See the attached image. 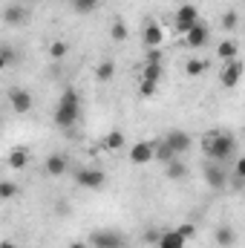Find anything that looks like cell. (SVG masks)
I'll return each instance as SVG.
<instances>
[{"label": "cell", "instance_id": "1", "mask_svg": "<svg viewBox=\"0 0 245 248\" xmlns=\"http://www.w3.org/2000/svg\"><path fill=\"white\" fill-rule=\"evenodd\" d=\"M202 150H205V156L211 159V162H231L234 156H237V136H231V133H222V130H216V133H208L205 139H202Z\"/></svg>", "mask_w": 245, "mask_h": 248}, {"label": "cell", "instance_id": "2", "mask_svg": "<svg viewBox=\"0 0 245 248\" xmlns=\"http://www.w3.org/2000/svg\"><path fill=\"white\" fill-rule=\"evenodd\" d=\"M78 119H81V95L72 87H66L61 93V98H58V104H55V124L61 130H66V127H72Z\"/></svg>", "mask_w": 245, "mask_h": 248}, {"label": "cell", "instance_id": "3", "mask_svg": "<svg viewBox=\"0 0 245 248\" xmlns=\"http://www.w3.org/2000/svg\"><path fill=\"white\" fill-rule=\"evenodd\" d=\"M104 182H107V176H104V170H98V168H78V170H75V185L78 187L98 190V187H104Z\"/></svg>", "mask_w": 245, "mask_h": 248}, {"label": "cell", "instance_id": "4", "mask_svg": "<svg viewBox=\"0 0 245 248\" xmlns=\"http://www.w3.org/2000/svg\"><path fill=\"white\" fill-rule=\"evenodd\" d=\"M196 23H199V9H196L193 3H184V6L176 9V29H179L182 35H187Z\"/></svg>", "mask_w": 245, "mask_h": 248}, {"label": "cell", "instance_id": "5", "mask_svg": "<svg viewBox=\"0 0 245 248\" xmlns=\"http://www.w3.org/2000/svg\"><path fill=\"white\" fill-rule=\"evenodd\" d=\"M202 176H205L208 187H214V190H222V187L228 185V173H225V168L219 162H208L205 170H202Z\"/></svg>", "mask_w": 245, "mask_h": 248}, {"label": "cell", "instance_id": "6", "mask_svg": "<svg viewBox=\"0 0 245 248\" xmlns=\"http://www.w3.org/2000/svg\"><path fill=\"white\" fill-rule=\"evenodd\" d=\"M9 101H12V110H15V113H20V116H23V113H29V110H32V104H35V101H32V93H29V90H23V87H12V90H9Z\"/></svg>", "mask_w": 245, "mask_h": 248}, {"label": "cell", "instance_id": "7", "mask_svg": "<svg viewBox=\"0 0 245 248\" xmlns=\"http://www.w3.org/2000/svg\"><path fill=\"white\" fill-rule=\"evenodd\" d=\"M156 159V141H138L130 147V162L133 165H147Z\"/></svg>", "mask_w": 245, "mask_h": 248}, {"label": "cell", "instance_id": "8", "mask_svg": "<svg viewBox=\"0 0 245 248\" xmlns=\"http://www.w3.org/2000/svg\"><path fill=\"white\" fill-rule=\"evenodd\" d=\"M141 41L147 44V49H162V44H165V29H162V23L150 20V23L144 26V32H141Z\"/></svg>", "mask_w": 245, "mask_h": 248}, {"label": "cell", "instance_id": "9", "mask_svg": "<svg viewBox=\"0 0 245 248\" xmlns=\"http://www.w3.org/2000/svg\"><path fill=\"white\" fill-rule=\"evenodd\" d=\"M208 41H211V29H208V23H202V20L184 35V44H187L190 49H199V46H205Z\"/></svg>", "mask_w": 245, "mask_h": 248}, {"label": "cell", "instance_id": "10", "mask_svg": "<svg viewBox=\"0 0 245 248\" xmlns=\"http://www.w3.org/2000/svg\"><path fill=\"white\" fill-rule=\"evenodd\" d=\"M92 248H122L124 240L122 234H116V231H92Z\"/></svg>", "mask_w": 245, "mask_h": 248}, {"label": "cell", "instance_id": "11", "mask_svg": "<svg viewBox=\"0 0 245 248\" xmlns=\"http://www.w3.org/2000/svg\"><path fill=\"white\" fill-rule=\"evenodd\" d=\"M69 170V162H66V156L61 153H52V156H46V162H44V173L46 176H52V179H58Z\"/></svg>", "mask_w": 245, "mask_h": 248}, {"label": "cell", "instance_id": "12", "mask_svg": "<svg viewBox=\"0 0 245 248\" xmlns=\"http://www.w3.org/2000/svg\"><path fill=\"white\" fill-rule=\"evenodd\" d=\"M165 141H168V144L173 147V153H176V156L187 153V150H190V144H193V139H190V136H187L184 130H170V133L165 136Z\"/></svg>", "mask_w": 245, "mask_h": 248}, {"label": "cell", "instance_id": "13", "mask_svg": "<svg viewBox=\"0 0 245 248\" xmlns=\"http://www.w3.org/2000/svg\"><path fill=\"white\" fill-rule=\"evenodd\" d=\"M243 72H245L243 61H231V63H225V69H222V75H219L222 87H237V84H240V78H243Z\"/></svg>", "mask_w": 245, "mask_h": 248}, {"label": "cell", "instance_id": "14", "mask_svg": "<svg viewBox=\"0 0 245 248\" xmlns=\"http://www.w3.org/2000/svg\"><path fill=\"white\" fill-rule=\"evenodd\" d=\"M184 243L187 240L179 234V228H173V231H162V240L156 248H184Z\"/></svg>", "mask_w": 245, "mask_h": 248}, {"label": "cell", "instance_id": "15", "mask_svg": "<svg viewBox=\"0 0 245 248\" xmlns=\"http://www.w3.org/2000/svg\"><path fill=\"white\" fill-rule=\"evenodd\" d=\"M214 240H216V246L219 248H231L234 243H237V231H234L231 225H219L216 234H214Z\"/></svg>", "mask_w": 245, "mask_h": 248}, {"label": "cell", "instance_id": "16", "mask_svg": "<svg viewBox=\"0 0 245 248\" xmlns=\"http://www.w3.org/2000/svg\"><path fill=\"white\" fill-rule=\"evenodd\" d=\"M237 52H240V46H237L234 41H222V44L216 46V55H219V61H225V63L240 61V58H237Z\"/></svg>", "mask_w": 245, "mask_h": 248}, {"label": "cell", "instance_id": "17", "mask_svg": "<svg viewBox=\"0 0 245 248\" xmlns=\"http://www.w3.org/2000/svg\"><path fill=\"white\" fill-rule=\"evenodd\" d=\"M173 159H176L173 147H170L165 139H159V141H156V162H159V165H170Z\"/></svg>", "mask_w": 245, "mask_h": 248}, {"label": "cell", "instance_id": "18", "mask_svg": "<svg viewBox=\"0 0 245 248\" xmlns=\"http://www.w3.org/2000/svg\"><path fill=\"white\" fill-rule=\"evenodd\" d=\"M113 78H116V63L113 61H101L95 66V81L107 84V81H113Z\"/></svg>", "mask_w": 245, "mask_h": 248}, {"label": "cell", "instance_id": "19", "mask_svg": "<svg viewBox=\"0 0 245 248\" xmlns=\"http://www.w3.org/2000/svg\"><path fill=\"white\" fill-rule=\"evenodd\" d=\"M3 17H6L9 26H23V23H26V12H23L20 6H6V15H3Z\"/></svg>", "mask_w": 245, "mask_h": 248}, {"label": "cell", "instance_id": "20", "mask_svg": "<svg viewBox=\"0 0 245 248\" xmlns=\"http://www.w3.org/2000/svg\"><path fill=\"white\" fill-rule=\"evenodd\" d=\"M26 165H29V153H26L23 147H17V150L9 153V168H12V170H23Z\"/></svg>", "mask_w": 245, "mask_h": 248}, {"label": "cell", "instance_id": "21", "mask_svg": "<svg viewBox=\"0 0 245 248\" xmlns=\"http://www.w3.org/2000/svg\"><path fill=\"white\" fill-rule=\"evenodd\" d=\"M98 3L101 0H69V6H72L75 15H92L98 9Z\"/></svg>", "mask_w": 245, "mask_h": 248}, {"label": "cell", "instance_id": "22", "mask_svg": "<svg viewBox=\"0 0 245 248\" xmlns=\"http://www.w3.org/2000/svg\"><path fill=\"white\" fill-rule=\"evenodd\" d=\"M124 144H127V139H124L122 130H113V133L104 139V147H107V150H122Z\"/></svg>", "mask_w": 245, "mask_h": 248}, {"label": "cell", "instance_id": "23", "mask_svg": "<svg viewBox=\"0 0 245 248\" xmlns=\"http://www.w3.org/2000/svg\"><path fill=\"white\" fill-rule=\"evenodd\" d=\"M66 52H69V46H66L63 41H52V44H49V49H46V55H49L52 61H61V58H66Z\"/></svg>", "mask_w": 245, "mask_h": 248}, {"label": "cell", "instance_id": "24", "mask_svg": "<svg viewBox=\"0 0 245 248\" xmlns=\"http://www.w3.org/2000/svg\"><path fill=\"white\" fill-rule=\"evenodd\" d=\"M165 168H168V170H165V173H168V179H184V173H187V168H184L179 159H173V162H170V165H165Z\"/></svg>", "mask_w": 245, "mask_h": 248}, {"label": "cell", "instance_id": "25", "mask_svg": "<svg viewBox=\"0 0 245 248\" xmlns=\"http://www.w3.org/2000/svg\"><path fill=\"white\" fill-rule=\"evenodd\" d=\"M205 72V61H196V58H190V61L184 63V75L187 78H199Z\"/></svg>", "mask_w": 245, "mask_h": 248}, {"label": "cell", "instance_id": "26", "mask_svg": "<svg viewBox=\"0 0 245 248\" xmlns=\"http://www.w3.org/2000/svg\"><path fill=\"white\" fill-rule=\"evenodd\" d=\"M110 35H113V41H127V38H130V29H127L124 20H116V23L110 26Z\"/></svg>", "mask_w": 245, "mask_h": 248}, {"label": "cell", "instance_id": "27", "mask_svg": "<svg viewBox=\"0 0 245 248\" xmlns=\"http://www.w3.org/2000/svg\"><path fill=\"white\" fill-rule=\"evenodd\" d=\"M231 173H234V179H237V185H245V156H237V162H234V168H231Z\"/></svg>", "mask_w": 245, "mask_h": 248}, {"label": "cell", "instance_id": "28", "mask_svg": "<svg viewBox=\"0 0 245 248\" xmlns=\"http://www.w3.org/2000/svg\"><path fill=\"white\" fill-rule=\"evenodd\" d=\"M0 196H3V199H15V196H17V185H15L12 179H3V182H0Z\"/></svg>", "mask_w": 245, "mask_h": 248}, {"label": "cell", "instance_id": "29", "mask_svg": "<svg viewBox=\"0 0 245 248\" xmlns=\"http://www.w3.org/2000/svg\"><path fill=\"white\" fill-rule=\"evenodd\" d=\"M15 61H17V55H15V49L6 44V46L0 49V66H12Z\"/></svg>", "mask_w": 245, "mask_h": 248}, {"label": "cell", "instance_id": "30", "mask_svg": "<svg viewBox=\"0 0 245 248\" xmlns=\"http://www.w3.org/2000/svg\"><path fill=\"white\" fill-rule=\"evenodd\" d=\"M237 23H240V17H237V12H225V15H222V29H228V32H234V29H237Z\"/></svg>", "mask_w": 245, "mask_h": 248}, {"label": "cell", "instance_id": "31", "mask_svg": "<svg viewBox=\"0 0 245 248\" xmlns=\"http://www.w3.org/2000/svg\"><path fill=\"white\" fill-rule=\"evenodd\" d=\"M144 61H150V63H162V49H147Z\"/></svg>", "mask_w": 245, "mask_h": 248}, {"label": "cell", "instance_id": "32", "mask_svg": "<svg viewBox=\"0 0 245 248\" xmlns=\"http://www.w3.org/2000/svg\"><path fill=\"white\" fill-rule=\"evenodd\" d=\"M193 231H196V228H193V222H184V225H179V234H182L184 240H190V237H193Z\"/></svg>", "mask_w": 245, "mask_h": 248}, {"label": "cell", "instance_id": "33", "mask_svg": "<svg viewBox=\"0 0 245 248\" xmlns=\"http://www.w3.org/2000/svg\"><path fill=\"white\" fill-rule=\"evenodd\" d=\"M0 248H15V246H12V243H9V240H6V243H0Z\"/></svg>", "mask_w": 245, "mask_h": 248}, {"label": "cell", "instance_id": "34", "mask_svg": "<svg viewBox=\"0 0 245 248\" xmlns=\"http://www.w3.org/2000/svg\"><path fill=\"white\" fill-rule=\"evenodd\" d=\"M69 248H87V246H84V243H72Z\"/></svg>", "mask_w": 245, "mask_h": 248}]
</instances>
